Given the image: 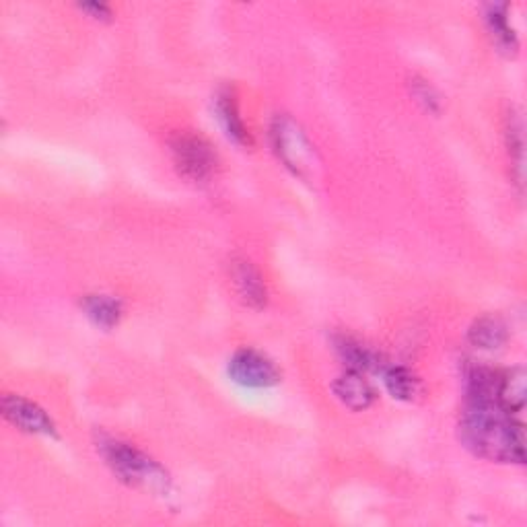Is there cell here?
<instances>
[{
  "mask_svg": "<svg viewBox=\"0 0 527 527\" xmlns=\"http://www.w3.org/2000/svg\"><path fill=\"white\" fill-rule=\"evenodd\" d=\"M3 414L11 425H15L17 429H21L25 433L46 435V437L56 435V425H54V420L50 418V414L23 396L7 394L3 398Z\"/></svg>",
  "mask_w": 527,
  "mask_h": 527,
  "instance_id": "cell-6",
  "label": "cell"
},
{
  "mask_svg": "<svg viewBox=\"0 0 527 527\" xmlns=\"http://www.w3.org/2000/svg\"><path fill=\"white\" fill-rule=\"evenodd\" d=\"M83 309L91 318L93 324L101 328H114L122 318V305L120 301L108 295H91L83 301Z\"/></svg>",
  "mask_w": 527,
  "mask_h": 527,
  "instance_id": "cell-15",
  "label": "cell"
},
{
  "mask_svg": "<svg viewBox=\"0 0 527 527\" xmlns=\"http://www.w3.org/2000/svg\"><path fill=\"white\" fill-rule=\"evenodd\" d=\"M81 11H87L91 13L93 19H108L112 15L110 7H105V5H83Z\"/></svg>",
  "mask_w": 527,
  "mask_h": 527,
  "instance_id": "cell-18",
  "label": "cell"
},
{
  "mask_svg": "<svg viewBox=\"0 0 527 527\" xmlns=\"http://www.w3.org/2000/svg\"><path fill=\"white\" fill-rule=\"evenodd\" d=\"M462 443L482 460L523 464V423L513 420L493 398H466L460 416Z\"/></svg>",
  "mask_w": 527,
  "mask_h": 527,
  "instance_id": "cell-1",
  "label": "cell"
},
{
  "mask_svg": "<svg viewBox=\"0 0 527 527\" xmlns=\"http://www.w3.org/2000/svg\"><path fill=\"white\" fill-rule=\"evenodd\" d=\"M495 400L513 420L523 423V410H525V371L523 367H515V369L499 373Z\"/></svg>",
  "mask_w": 527,
  "mask_h": 527,
  "instance_id": "cell-9",
  "label": "cell"
},
{
  "mask_svg": "<svg viewBox=\"0 0 527 527\" xmlns=\"http://www.w3.org/2000/svg\"><path fill=\"white\" fill-rule=\"evenodd\" d=\"M509 338V330L501 318L495 315H484L476 320L468 330V340L480 350H497Z\"/></svg>",
  "mask_w": 527,
  "mask_h": 527,
  "instance_id": "cell-12",
  "label": "cell"
},
{
  "mask_svg": "<svg viewBox=\"0 0 527 527\" xmlns=\"http://www.w3.org/2000/svg\"><path fill=\"white\" fill-rule=\"evenodd\" d=\"M334 394L346 408L355 412L371 408L377 400L373 385L361 375V371L353 369H348L334 381Z\"/></svg>",
  "mask_w": 527,
  "mask_h": 527,
  "instance_id": "cell-8",
  "label": "cell"
},
{
  "mask_svg": "<svg viewBox=\"0 0 527 527\" xmlns=\"http://www.w3.org/2000/svg\"><path fill=\"white\" fill-rule=\"evenodd\" d=\"M229 377L243 388H272L280 381L278 367L254 348H241L229 361Z\"/></svg>",
  "mask_w": 527,
  "mask_h": 527,
  "instance_id": "cell-5",
  "label": "cell"
},
{
  "mask_svg": "<svg viewBox=\"0 0 527 527\" xmlns=\"http://www.w3.org/2000/svg\"><path fill=\"white\" fill-rule=\"evenodd\" d=\"M507 11H509L507 5H488L484 13V21L490 38H493V44L499 48V52L507 56H515L519 44L513 27L509 25Z\"/></svg>",
  "mask_w": 527,
  "mask_h": 527,
  "instance_id": "cell-11",
  "label": "cell"
},
{
  "mask_svg": "<svg viewBox=\"0 0 527 527\" xmlns=\"http://www.w3.org/2000/svg\"><path fill=\"white\" fill-rule=\"evenodd\" d=\"M97 449L114 474L130 486H143L149 490L167 488V474L163 468L153 462L143 451L136 447L114 439V437H99Z\"/></svg>",
  "mask_w": 527,
  "mask_h": 527,
  "instance_id": "cell-2",
  "label": "cell"
},
{
  "mask_svg": "<svg viewBox=\"0 0 527 527\" xmlns=\"http://www.w3.org/2000/svg\"><path fill=\"white\" fill-rule=\"evenodd\" d=\"M215 110H217V118H219L223 130L227 132V136L233 140V143H237L239 147H252L254 145V138H252L248 126L243 124V118L239 114V103H237V95L233 89L219 91Z\"/></svg>",
  "mask_w": 527,
  "mask_h": 527,
  "instance_id": "cell-10",
  "label": "cell"
},
{
  "mask_svg": "<svg viewBox=\"0 0 527 527\" xmlns=\"http://www.w3.org/2000/svg\"><path fill=\"white\" fill-rule=\"evenodd\" d=\"M270 138L276 157L291 169L297 178L311 182L320 169V159L315 153L305 130L291 116H276L270 126Z\"/></svg>",
  "mask_w": 527,
  "mask_h": 527,
  "instance_id": "cell-3",
  "label": "cell"
},
{
  "mask_svg": "<svg viewBox=\"0 0 527 527\" xmlns=\"http://www.w3.org/2000/svg\"><path fill=\"white\" fill-rule=\"evenodd\" d=\"M507 147H509L511 163L515 167L517 184H521L523 180V124L519 116L515 114H509L507 118Z\"/></svg>",
  "mask_w": 527,
  "mask_h": 527,
  "instance_id": "cell-16",
  "label": "cell"
},
{
  "mask_svg": "<svg viewBox=\"0 0 527 527\" xmlns=\"http://www.w3.org/2000/svg\"><path fill=\"white\" fill-rule=\"evenodd\" d=\"M383 383L400 402H416L423 396V381L406 367H388L383 371Z\"/></svg>",
  "mask_w": 527,
  "mask_h": 527,
  "instance_id": "cell-13",
  "label": "cell"
},
{
  "mask_svg": "<svg viewBox=\"0 0 527 527\" xmlns=\"http://www.w3.org/2000/svg\"><path fill=\"white\" fill-rule=\"evenodd\" d=\"M336 350L338 355L342 357V361L348 365V369L353 371H369V369H379V359L369 350L367 346H363L361 342L353 340V338H338L336 340Z\"/></svg>",
  "mask_w": 527,
  "mask_h": 527,
  "instance_id": "cell-14",
  "label": "cell"
},
{
  "mask_svg": "<svg viewBox=\"0 0 527 527\" xmlns=\"http://www.w3.org/2000/svg\"><path fill=\"white\" fill-rule=\"evenodd\" d=\"M412 87H414V97L425 105V110L437 112L439 99H437L435 91L431 89V85H427V83H412Z\"/></svg>",
  "mask_w": 527,
  "mask_h": 527,
  "instance_id": "cell-17",
  "label": "cell"
},
{
  "mask_svg": "<svg viewBox=\"0 0 527 527\" xmlns=\"http://www.w3.org/2000/svg\"><path fill=\"white\" fill-rule=\"evenodd\" d=\"M175 167L192 182H206L215 175L219 157L206 138L194 132H178L169 140Z\"/></svg>",
  "mask_w": 527,
  "mask_h": 527,
  "instance_id": "cell-4",
  "label": "cell"
},
{
  "mask_svg": "<svg viewBox=\"0 0 527 527\" xmlns=\"http://www.w3.org/2000/svg\"><path fill=\"white\" fill-rule=\"evenodd\" d=\"M231 283L237 299L250 309H264L268 305V287L260 270L245 258L231 264Z\"/></svg>",
  "mask_w": 527,
  "mask_h": 527,
  "instance_id": "cell-7",
  "label": "cell"
}]
</instances>
